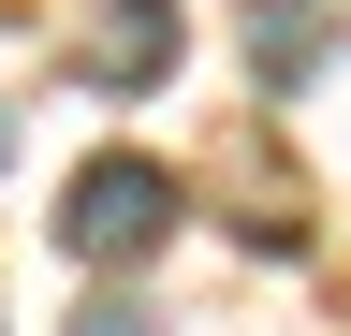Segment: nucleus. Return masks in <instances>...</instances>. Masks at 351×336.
Instances as JSON below:
<instances>
[{
    "label": "nucleus",
    "mask_w": 351,
    "mask_h": 336,
    "mask_svg": "<svg viewBox=\"0 0 351 336\" xmlns=\"http://www.w3.org/2000/svg\"><path fill=\"white\" fill-rule=\"evenodd\" d=\"M176 44H191V15H176V0H103V15L73 29V88L147 103V88H176Z\"/></svg>",
    "instance_id": "2"
},
{
    "label": "nucleus",
    "mask_w": 351,
    "mask_h": 336,
    "mask_svg": "<svg viewBox=\"0 0 351 336\" xmlns=\"http://www.w3.org/2000/svg\"><path fill=\"white\" fill-rule=\"evenodd\" d=\"M161 234H176V176L132 161V146H103V161L59 190V248H73V263H147Z\"/></svg>",
    "instance_id": "1"
},
{
    "label": "nucleus",
    "mask_w": 351,
    "mask_h": 336,
    "mask_svg": "<svg viewBox=\"0 0 351 336\" xmlns=\"http://www.w3.org/2000/svg\"><path fill=\"white\" fill-rule=\"evenodd\" d=\"M73 336H147V307H132V292H103V307H88Z\"/></svg>",
    "instance_id": "3"
},
{
    "label": "nucleus",
    "mask_w": 351,
    "mask_h": 336,
    "mask_svg": "<svg viewBox=\"0 0 351 336\" xmlns=\"http://www.w3.org/2000/svg\"><path fill=\"white\" fill-rule=\"evenodd\" d=\"M0 146H15V117H0Z\"/></svg>",
    "instance_id": "4"
}]
</instances>
